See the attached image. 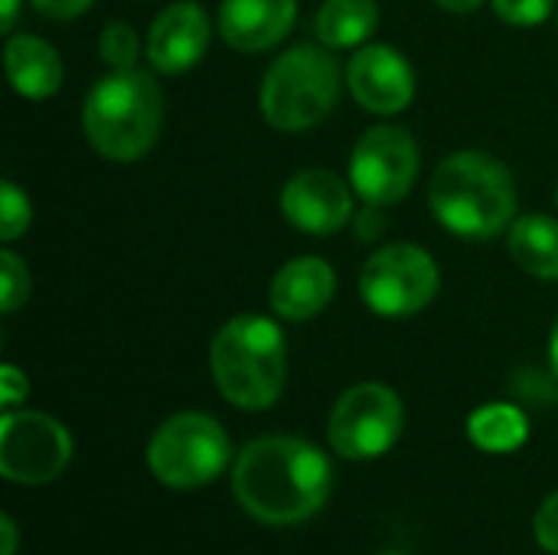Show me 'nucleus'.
<instances>
[{
	"label": "nucleus",
	"mask_w": 558,
	"mask_h": 555,
	"mask_svg": "<svg viewBox=\"0 0 558 555\" xmlns=\"http://www.w3.org/2000/svg\"><path fill=\"white\" fill-rule=\"evenodd\" d=\"M333 487L330 458L294 435L248 442L232 464V497L265 527H298L324 510Z\"/></svg>",
	"instance_id": "nucleus-1"
},
{
	"label": "nucleus",
	"mask_w": 558,
	"mask_h": 555,
	"mask_svg": "<svg viewBox=\"0 0 558 555\" xmlns=\"http://www.w3.org/2000/svg\"><path fill=\"white\" fill-rule=\"evenodd\" d=\"M428 206L451 236L484 242L513 226L517 180L494 154L458 150L432 173Z\"/></svg>",
	"instance_id": "nucleus-2"
},
{
	"label": "nucleus",
	"mask_w": 558,
	"mask_h": 555,
	"mask_svg": "<svg viewBox=\"0 0 558 555\" xmlns=\"http://www.w3.org/2000/svg\"><path fill=\"white\" fill-rule=\"evenodd\" d=\"M209 370L222 399L242 412L271 409L288 383V343L275 321L239 314L209 343Z\"/></svg>",
	"instance_id": "nucleus-3"
},
{
	"label": "nucleus",
	"mask_w": 558,
	"mask_h": 555,
	"mask_svg": "<svg viewBox=\"0 0 558 555\" xmlns=\"http://www.w3.org/2000/svg\"><path fill=\"white\" fill-rule=\"evenodd\" d=\"M163 92L144 69H114L98 79L82 105V131L88 144L111 164L141 160L160 134Z\"/></svg>",
	"instance_id": "nucleus-4"
},
{
	"label": "nucleus",
	"mask_w": 558,
	"mask_h": 555,
	"mask_svg": "<svg viewBox=\"0 0 558 555\" xmlns=\"http://www.w3.org/2000/svg\"><path fill=\"white\" fill-rule=\"evenodd\" d=\"M343 79L347 75H340V62L327 46H291L268 65L262 79V118L284 134L307 131L337 108Z\"/></svg>",
	"instance_id": "nucleus-5"
},
{
	"label": "nucleus",
	"mask_w": 558,
	"mask_h": 555,
	"mask_svg": "<svg viewBox=\"0 0 558 555\" xmlns=\"http://www.w3.org/2000/svg\"><path fill=\"white\" fill-rule=\"evenodd\" d=\"M229 464L232 442L206 412H177L147 442V471L170 491H199Z\"/></svg>",
	"instance_id": "nucleus-6"
},
{
	"label": "nucleus",
	"mask_w": 558,
	"mask_h": 555,
	"mask_svg": "<svg viewBox=\"0 0 558 555\" xmlns=\"http://www.w3.org/2000/svg\"><path fill=\"white\" fill-rule=\"evenodd\" d=\"M441 288V272L435 258L412 242H389L376 249L360 272L363 304L389 321L412 317L425 311Z\"/></svg>",
	"instance_id": "nucleus-7"
},
{
	"label": "nucleus",
	"mask_w": 558,
	"mask_h": 555,
	"mask_svg": "<svg viewBox=\"0 0 558 555\" xmlns=\"http://www.w3.org/2000/svg\"><path fill=\"white\" fill-rule=\"evenodd\" d=\"M402 425L405 409L396 389L383 383H356L333 402L327 442L343 461H373L399 442Z\"/></svg>",
	"instance_id": "nucleus-8"
},
{
	"label": "nucleus",
	"mask_w": 558,
	"mask_h": 555,
	"mask_svg": "<svg viewBox=\"0 0 558 555\" xmlns=\"http://www.w3.org/2000/svg\"><path fill=\"white\" fill-rule=\"evenodd\" d=\"M72 461V435L62 422L33 409H7L0 419V474L10 484L43 487Z\"/></svg>",
	"instance_id": "nucleus-9"
},
{
	"label": "nucleus",
	"mask_w": 558,
	"mask_h": 555,
	"mask_svg": "<svg viewBox=\"0 0 558 555\" xmlns=\"http://www.w3.org/2000/svg\"><path fill=\"white\" fill-rule=\"evenodd\" d=\"M418 167L422 154L415 137L399 124H376L363 131L350 154V186L363 203L392 206L412 193Z\"/></svg>",
	"instance_id": "nucleus-10"
},
{
	"label": "nucleus",
	"mask_w": 558,
	"mask_h": 555,
	"mask_svg": "<svg viewBox=\"0 0 558 555\" xmlns=\"http://www.w3.org/2000/svg\"><path fill=\"white\" fill-rule=\"evenodd\" d=\"M281 216L288 226L307 236H333L347 222H353V190L350 183L324 167H311L294 173L281 186Z\"/></svg>",
	"instance_id": "nucleus-11"
},
{
	"label": "nucleus",
	"mask_w": 558,
	"mask_h": 555,
	"mask_svg": "<svg viewBox=\"0 0 558 555\" xmlns=\"http://www.w3.org/2000/svg\"><path fill=\"white\" fill-rule=\"evenodd\" d=\"M343 75H347V88L356 98V105L373 114H399L415 98L412 62L386 43L360 46L350 56Z\"/></svg>",
	"instance_id": "nucleus-12"
},
{
	"label": "nucleus",
	"mask_w": 558,
	"mask_h": 555,
	"mask_svg": "<svg viewBox=\"0 0 558 555\" xmlns=\"http://www.w3.org/2000/svg\"><path fill=\"white\" fill-rule=\"evenodd\" d=\"M209 39H213V26L206 10L196 0H177L154 16L147 29L144 56L160 75H180L190 72L206 56Z\"/></svg>",
	"instance_id": "nucleus-13"
},
{
	"label": "nucleus",
	"mask_w": 558,
	"mask_h": 555,
	"mask_svg": "<svg viewBox=\"0 0 558 555\" xmlns=\"http://www.w3.org/2000/svg\"><path fill=\"white\" fill-rule=\"evenodd\" d=\"M298 20V0H222L216 29L239 52H268L288 39Z\"/></svg>",
	"instance_id": "nucleus-14"
},
{
	"label": "nucleus",
	"mask_w": 558,
	"mask_h": 555,
	"mask_svg": "<svg viewBox=\"0 0 558 555\" xmlns=\"http://www.w3.org/2000/svg\"><path fill=\"white\" fill-rule=\"evenodd\" d=\"M333 291H337V275L330 262L317 255H301L281 265V272L271 278L268 304L281 321L304 324L314 321L333 301Z\"/></svg>",
	"instance_id": "nucleus-15"
},
{
	"label": "nucleus",
	"mask_w": 558,
	"mask_h": 555,
	"mask_svg": "<svg viewBox=\"0 0 558 555\" xmlns=\"http://www.w3.org/2000/svg\"><path fill=\"white\" fill-rule=\"evenodd\" d=\"M3 69L16 95L43 101L62 85V59L52 43L33 33H10L3 46Z\"/></svg>",
	"instance_id": "nucleus-16"
},
{
	"label": "nucleus",
	"mask_w": 558,
	"mask_h": 555,
	"mask_svg": "<svg viewBox=\"0 0 558 555\" xmlns=\"http://www.w3.org/2000/svg\"><path fill=\"white\" fill-rule=\"evenodd\" d=\"M507 249L526 275L558 281V219L543 213H526L513 219L507 232Z\"/></svg>",
	"instance_id": "nucleus-17"
},
{
	"label": "nucleus",
	"mask_w": 558,
	"mask_h": 555,
	"mask_svg": "<svg viewBox=\"0 0 558 555\" xmlns=\"http://www.w3.org/2000/svg\"><path fill=\"white\" fill-rule=\"evenodd\" d=\"M379 26L376 0H324L314 16V33L327 49H360Z\"/></svg>",
	"instance_id": "nucleus-18"
},
{
	"label": "nucleus",
	"mask_w": 558,
	"mask_h": 555,
	"mask_svg": "<svg viewBox=\"0 0 558 555\" xmlns=\"http://www.w3.org/2000/svg\"><path fill=\"white\" fill-rule=\"evenodd\" d=\"M468 438L487 455H510L526 445L530 419L513 402H487L468 419Z\"/></svg>",
	"instance_id": "nucleus-19"
},
{
	"label": "nucleus",
	"mask_w": 558,
	"mask_h": 555,
	"mask_svg": "<svg viewBox=\"0 0 558 555\" xmlns=\"http://www.w3.org/2000/svg\"><path fill=\"white\" fill-rule=\"evenodd\" d=\"M98 56L114 69H134L141 56V39L128 23H108L98 36Z\"/></svg>",
	"instance_id": "nucleus-20"
},
{
	"label": "nucleus",
	"mask_w": 558,
	"mask_h": 555,
	"mask_svg": "<svg viewBox=\"0 0 558 555\" xmlns=\"http://www.w3.org/2000/svg\"><path fill=\"white\" fill-rule=\"evenodd\" d=\"M29 219H33L29 196L13 180H3L0 183V239L16 242L29 229Z\"/></svg>",
	"instance_id": "nucleus-21"
},
{
	"label": "nucleus",
	"mask_w": 558,
	"mask_h": 555,
	"mask_svg": "<svg viewBox=\"0 0 558 555\" xmlns=\"http://www.w3.org/2000/svg\"><path fill=\"white\" fill-rule=\"evenodd\" d=\"M26 298H29V268L13 249H3L0 252V311L13 314Z\"/></svg>",
	"instance_id": "nucleus-22"
},
{
	"label": "nucleus",
	"mask_w": 558,
	"mask_h": 555,
	"mask_svg": "<svg viewBox=\"0 0 558 555\" xmlns=\"http://www.w3.org/2000/svg\"><path fill=\"white\" fill-rule=\"evenodd\" d=\"M494 13L510 23V26H539L549 20V13L556 10V0H490Z\"/></svg>",
	"instance_id": "nucleus-23"
},
{
	"label": "nucleus",
	"mask_w": 558,
	"mask_h": 555,
	"mask_svg": "<svg viewBox=\"0 0 558 555\" xmlns=\"http://www.w3.org/2000/svg\"><path fill=\"white\" fill-rule=\"evenodd\" d=\"M533 536L543 553L558 555V491L539 504V510L533 517Z\"/></svg>",
	"instance_id": "nucleus-24"
},
{
	"label": "nucleus",
	"mask_w": 558,
	"mask_h": 555,
	"mask_svg": "<svg viewBox=\"0 0 558 555\" xmlns=\"http://www.w3.org/2000/svg\"><path fill=\"white\" fill-rule=\"evenodd\" d=\"M517 393L530 402H556L558 399V376H543V373H533L526 370L517 383Z\"/></svg>",
	"instance_id": "nucleus-25"
},
{
	"label": "nucleus",
	"mask_w": 558,
	"mask_h": 555,
	"mask_svg": "<svg viewBox=\"0 0 558 555\" xmlns=\"http://www.w3.org/2000/svg\"><path fill=\"white\" fill-rule=\"evenodd\" d=\"M353 229H356V239H360V242H376V239L386 232V216H383V206L363 203V209L353 216Z\"/></svg>",
	"instance_id": "nucleus-26"
},
{
	"label": "nucleus",
	"mask_w": 558,
	"mask_h": 555,
	"mask_svg": "<svg viewBox=\"0 0 558 555\" xmlns=\"http://www.w3.org/2000/svg\"><path fill=\"white\" fill-rule=\"evenodd\" d=\"M29 393V383L26 376L16 370V366H3L0 370V399H3V409H16Z\"/></svg>",
	"instance_id": "nucleus-27"
},
{
	"label": "nucleus",
	"mask_w": 558,
	"mask_h": 555,
	"mask_svg": "<svg viewBox=\"0 0 558 555\" xmlns=\"http://www.w3.org/2000/svg\"><path fill=\"white\" fill-rule=\"evenodd\" d=\"M95 0H29V7L49 20H75L82 16Z\"/></svg>",
	"instance_id": "nucleus-28"
},
{
	"label": "nucleus",
	"mask_w": 558,
	"mask_h": 555,
	"mask_svg": "<svg viewBox=\"0 0 558 555\" xmlns=\"http://www.w3.org/2000/svg\"><path fill=\"white\" fill-rule=\"evenodd\" d=\"M16 546H20V533H16V523L10 514L0 517V555H16Z\"/></svg>",
	"instance_id": "nucleus-29"
},
{
	"label": "nucleus",
	"mask_w": 558,
	"mask_h": 555,
	"mask_svg": "<svg viewBox=\"0 0 558 555\" xmlns=\"http://www.w3.org/2000/svg\"><path fill=\"white\" fill-rule=\"evenodd\" d=\"M16 16H20V0H0V29H3L7 36L13 33Z\"/></svg>",
	"instance_id": "nucleus-30"
},
{
	"label": "nucleus",
	"mask_w": 558,
	"mask_h": 555,
	"mask_svg": "<svg viewBox=\"0 0 558 555\" xmlns=\"http://www.w3.org/2000/svg\"><path fill=\"white\" fill-rule=\"evenodd\" d=\"M435 3L448 13H474L484 7V0H435Z\"/></svg>",
	"instance_id": "nucleus-31"
},
{
	"label": "nucleus",
	"mask_w": 558,
	"mask_h": 555,
	"mask_svg": "<svg viewBox=\"0 0 558 555\" xmlns=\"http://www.w3.org/2000/svg\"><path fill=\"white\" fill-rule=\"evenodd\" d=\"M549 370L558 376V317L553 324V334H549Z\"/></svg>",
	"instance_id": "nucleus-32"
},
{
	"label": "nucleus",
	"mask_w": 558,
	"mask_h": 555,
	"mask_svg": "<svg viewBox=\"0 0 558 555\" xmlns=\"http://www.w3.org/2000/svg\"><path fill=\"white\" fill-rule=\"evenodd\" d=\"M379 555H409V553H379Z\"/></svg>",
	"instance_id": "nucleus-33"
},
{
	"label": "nucleus",
	"mask_w": 558,
	"mask_h": 555,
	"mask_svg": "<svg viewBox=\"0 0 558 555\" xmlns=\"http://www.w3.org/2000/svg\"><path fill=\"white\" fill-rule=\"evenodd\" d=\"M556 203H558V190H556Z\"/></svg>",
	"instance_id": "nucleus-34"
}]
</instances>
